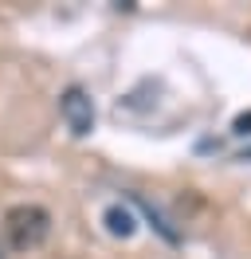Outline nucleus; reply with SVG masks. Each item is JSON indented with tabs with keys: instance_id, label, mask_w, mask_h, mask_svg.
Instances as JSON below:
<instances>
[{
	"instance_id": "1",
	"label": "nucleus",
	"mask_w": 251,
	"mask_h": 259,
	"mask_svg": "<svg viewBox=\"0 0 251 259\" xmlns=\"http://www.w3.org/2000/svg\"><path fill=\"white\" fill-rule=\"evenodd\" d=\"M51 232V216L39 204H16L4 212V240L12 251H35Z\"/></svg>"
},
{
	"instance_id": "2",
	"label": "nucleus",
	"mask_w": 251,
	"mask_h": 259,
	"mask_svg": "<svg viewBox=\"0 0 251 259\" xmlns=\"http://www.w3.org/2000/svg\"><path fill=\"white\" fill-rule=\"evenodd\" d=\"M59 114H63V122H67V130H71L75 138H87L94 130V102L82 87H67V91H63Z\"/></svg>"
},
{
	"instance_id": "3",
	"label": "nucleus",
	"mask_w": 251,
	"mask_h": 259,
	"mask_svg": "<svg viewBox=\"0 0 251 259\" xmlns=\"http://www.w3.org/2000/svg\"><path fill=\"white\" fill-rule=\"evenodd\" d=\"M106 228H110V236H134V216H130L122 204H110L106 208Z\"/></svg>"
},
{
	"instance_id": "4",
	"label": "nucleus",
	"mask_w": 251,
	"mask_h": 259,
	"mask_svg": "<svg viewBox=\"0 0 251 259\" xmlns=\"http://www.w3.org/2000/svg\"><path fill=\"white\" fill-rule=\"evenodd\" d=\"M235 134H251V114H239V118H235Z\"/></svg>"
}]
</instances>
